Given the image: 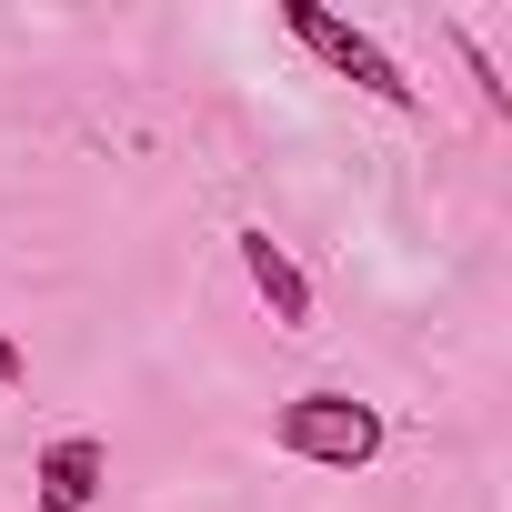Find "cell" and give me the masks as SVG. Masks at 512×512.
Listing matches in <instances>:
<instances>
[{
  "instance_id": "cell-1",
  "label": "cell",
  "mask_w": 512,
  "mask_h": 512,
  "mask_svg": "<svg viewBox=\"0 0 512 512\" xmlns=\"http://www.w3.org/2000/svg\"><path fill=\"white\" fill-rule=\"evenodd\" d=\"M282 31H292V41H302V51H312L332 81H352L362 101H382V111H402V121L422 111V81H412V71H402V61H392V51H382L362 21L322 11V0H282Z\"/></svg>"
},
{
  "instance_id": "cell-2",
  "label": "cell",
  "mask_w": 512,
  "mask_h": 512,
  "mask_svg": "<svg viewBox=\"0 0 512 512\" xmlns=\"http://www.w3.org/2000/svg\"><path fill=\"white\" fill-rule=\"evenodd\" d=\"M272 442L292 452V462H322V472H362V462H382V442H392V422H382V402H362V392H292L282 412H272Z\"/></svg>"
},
{
  "instance_id": "cell-3",
  "label": "cell",
  "mask_w": 512,
  "mask_h": 512,
  "mask_svg": "<svg viewBox=\"0 0 512 512\" xmlns=\"http://www.w3.org/2000/svg\"><path fill=\"white\" fill-rule=\"evenodd\" d=\"M231 251H241L251 292H262V312H272L282 332H302V322H312V272L292 262V251H282V241H272L262 221H241V231H231Z\"/></svg>"
},
{
  "instance_id": "cell-4",
  "label": "cell",
  "mask_w": 512,
  "mask_h": 512,
  "mask_svg": "<svg viewBox=\"0 0 512 512\" xmlns=\"http://www.w3.org/2000/svg\"><path fill=\"white\" fill-rule=\"evenodd\" d=\"M101 482H111V452H101V432H61V442L31 462V492H41V512H91V502H101Z\"/></svg>"
},
{
  "instance_id": "cell-5",
  "label": "cell",
  "mask_w": 512,
  "mask_h": 512,
  "mask_svg": "<svg viewBox=\"0 0 512 512\" xmlns=\"http://www.w3.org/2000/svg\"><path fill=\"white\" fill-rule=\"evenodd\" d=\"M21 382H31V362H21V342H11V332H0V392H21Z\"/></svg>"
}]
</instances>
